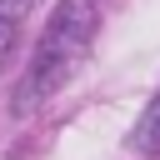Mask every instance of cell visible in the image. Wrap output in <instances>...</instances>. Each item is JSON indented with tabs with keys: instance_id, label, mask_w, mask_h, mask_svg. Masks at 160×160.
<instances>
[{
	"instance_id": "obj_1",
	"label": "cell",
	"mask_w": 160,
	"mask_h": 160,
	"mask_svg": "<svg viewBox=\"0 0 160 160\" xmlns=\"http://www.w3.org/2000/svg\"><path fill=\"white\" fill-rule=\"evenodd\" d=\"M90 40H95V0H60V10L50 15V25L30 55V70L15 90V110L25 115V110L45 105L60 85H70L80 60L90 55Z\"/></svg>"
},
{
	"instance_id": "obj_2",
	"label": "cell",
	"mask_w": 160,
	"mask_h": 160,
	"mask_svg": "<svg viewBox=\"0 0 160 160\" xmlns=\"http://www.w3.org/2000/svg\"><path fill=\"white\" fill-rule=\"evenodd\" d=\"M30 10H35V0H0V65L10 60V50H15V40H20L25 20H30Z\"/></svg>"
},
{
	"instance_id": "obj_3",
	"label": "cell",
	"mask_w": 160,
	"mask_h": 160,
	"mask_svg": "<svg viewBox=\"0 0 160 160\" xmlns=\"http://www.w3.org/2000/svg\"><path fill=\"white\" fill-rule=\"evenodd\" d=\"M130 145L140 150V155H160V95L145 105V115L135 120V130H130Z\"/></svg>"
}]
</instances>
